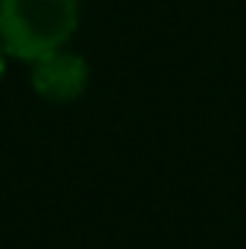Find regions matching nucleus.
<instances>
[{
	"label": "nucleus",
	"instance_id": "7ed1b4c3",
	"mask_svg": "<svg viewBox=\"0 0 246 249\" xmlns=\"http://www.w3.org/2000/svg\"><path fill=\"white\" fill-rule=\"evenodd\" d=\"M6 60H10V54H6V48L0 44V82H3V76H6Z\"/></svg>",
	"mask_w": 246,
	"mask_h": 249
},
{
	"label": "nucleus",
	"instance_id": "f257e3e1",
	"mask_svg": "<svg viewBox=\"0 0 246 249\" xmlns=\"http://www.w3.org/2000/svg\"><path fill=\"white\" fill-rule=\"evenodd\" d=\"M79 0H0V44L13 60L67 48L79 29Z\"/></svg>",
	"mask_w": 246,
	"mask_h": 249
},
{
	"label": "nucleus",
	"instance_id": "f03ea898",
	"mask_svg": "<svg viewBox=\"0 0 246 249\" xmlns=\"http://www.w3.org/2000/svg\"><path fill=\"white\" fill-rule=\"evenodd\" d=\"M29 67H32V73H29L32 91L48 104L79 101L88 89V79H92V70H88L86 57L70 51V48L51 51V54L32 60Z\"/></svg>",
	"mask_w": 246,
	"mask_h": 249
}]
</instances>
